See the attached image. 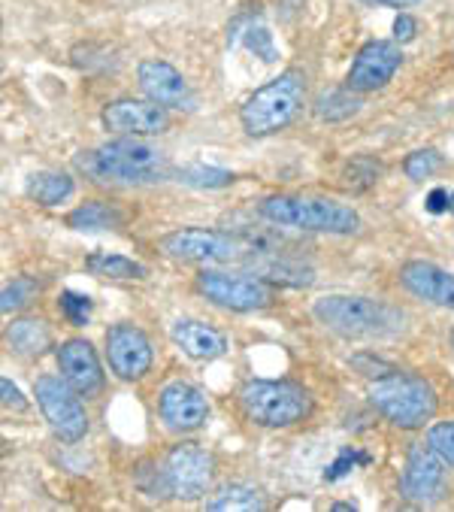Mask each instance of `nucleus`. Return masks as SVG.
<instances>
[{"label": "nucleus", "instance_id": "1", "mask_svg": "<svg viewBox=\"0 0 454 512\" xmlns=\"http://www.w3.org/2000/svg\"><path fill=\"white\" fill-rule=\"evenodd\" d=\"M76 170L85 173L97 185H122V188H143L158 185L173 176L167 155L140 137H119L85 149L73 158Z\"/></svg>", "mask_w": 454, "mask_h": 512}, {"label": "nucleus", "instance_id": "2", "mask_svg": "<svg viewBox=\"0 0 454 512\" xmlns=\"http://www.w3.org/2000/svg\"><path fill=\"white\" fill-rule=\"evenodd\" d=\"M312 316L346 340H394L409 328V313L397 303L364 294H324L312 303Z\"/></svg>", "mask_w": 454, "mask_h": 512}, {"label": "nucleus", "instance_id": "3", "mask_svg": "<svg viewBox=\"0 0 454 512\" xmlns=\"http://www.w3.org/2000/svg\"><path fill=\"white\" fill-rule=\"evenodd\" d=\"M258 216L276 228L306 231V234H330L352 237L361 231V216L349 203L330 197H300V194H273L258 203Z\"/></svg>", "mask_w": 454, "mask_h": 512}, {"label": "nucleus", "instance_id": "4", "mask_svg": "<svg viewBox=\"0 0 454 512\" xmlns=\"http://www.w3.org/2000/svg\"><path fill=\"white\" fill-rule=\"evenodd\" d=\"M309 82L303 70H285L267 85L255 88L240 107V125L249 137H273L291 128L306 110Z\"/></svg>", "mask_w": 454, "mask_h": 512}, {"label": "nucleus", "instance_id": "5", "mask_svg": "<svg viewBox=\"0 0 454 512\" xmlns=\"http://www.w3.org/2000/svg\"><path fill=\"white\" fill-rule=\"evenodd\" d=\"M367 397L376 413L400 431H418L433 422L439 397L433 385L409 370H388L367 385Z\"/></svg>", "mask_w": 454, "mask_h": 512}, {"label": "nucleus", "instance_id": "6", "mask_svg": "<svg viewBox=\"0 0 454 512\" xmlns=\"http://www.w3.org/2000/svg\"><path fill=\"white\" fill-rule=\"evenodd\" d=\"M240 406L258 428H291L312 413V397L291 379H252L240 391Z\"/></svg>", "mask_w": 454, "mask_h": 512}, {"label": "nucleus", "instance_id": "7", "mask_svg": "<svg viewBox=\"0 0 454 512\" xmlns=\"http://www.w3.org/2000/svg\"><path fill=\"white\" fill-rule=\"evenodd\" d=\"M197 291L227 313H258L276 303V288L258 273H224V270H200L194 279Z\"/></svg>", "mask_w": 454, "mask_h": 512}, {"label": "nucleus", "instance_id": "8", "mask_svg": "<svg viewBox=\"0 0 454 512\" xmlns=\"http://www.w3.org/2000/svg\"><path fill=\"white\" fill-rule=\"evenodd\" d=\"M34 397L43 419L49 422L52 434L61 443L73 446L88 434V413L82 406V394L64 376H52V373L40 376L34 382Z\"/></svg>", "mask_w": 454, "mask_h": 512}, {"label": "nucleus", "instance_id": "9", "mask_svg": "<svg viewBox=\"0 0 454 512\" xmlns=\"http://www.w3.org/2000/svg\"><path fill=\"white\" fill-rule=\"evenodd\" d=\"M161 252L173 261L185 264H227L243 258L249 252L243 237H231L224 231H209V228H179L170 231L158 240Z\"/></svg>", "mask_w": 454, "mask_h": 512}, {"label": "nucleus", "instance_id": "10", "mask_svg": "<svg viewBox=\"0 0 454 512\" xmlns=\"http://www.w3.org/2000/svg\"><path fill=\"white\" fill-rule=\"evenodd\" d=\"M164 473L170 485V497L176 500H197L209 491L215 476V455L200 443H176L164 455Z\"/></svg>", "mask_w": 454, "mask_h": 512}, {"label": "nucleus", "instance_id": "11", "mask_svg": "<svg viewBox=\"0 0 454 512\" xmlns=\"http://www.w3.org/2000/svg\"><path fill=\"white\" fill-rule=\"evenodd\" d=\"M445 467L448 464L436 455L430 443H412L406 452V467L400 473V494L418 506H430L442 500L448 491Z\"/></svg>", "mask_w": 454, "mask_h": 512}, {"label": "nucleus", "instance_id": "12", "mask_svg": "<svg viewBox=\"0 0 454 512\" xmlns=\"http://www.w3.org/2000/svg\"><path fill=\"white\" fill-rule=\"evenodd\" d=\"M100 122L109 134L116 137H158L170 128L167 107L155 104V100H109L100 113Z\"/></svg>", "mask_w": 454, "mask_h": 512}, {"label": "nucleus", "instance_id": "13", "mask_svg": "<svg viewBox=\"0 0 454 512\" xmlns=\"http://www.w3.org/2000/svg\"><path fill=\"white\" fill-rule=\"evenodd\" d=\"M106 361H109V370L119 379L137 382L152 370V361H155L152 340L137 325H128V322L112 325L106 331Z\"/></svg>", "mask_w": 454, "mask_h": 512}, {"label": "nucleus", "instance_id": "14", "mask_svg": "<svg viewBox=\"0 0 454 512\" xmlns=\"http://www.w3.org/2000/svg\"><path fill=\"white\" fill-rule=\"evenodd\" d=\"M403 67V52L397 40H370L352 61L346 73V88L355 94H373L382 91L397 70Z\"/></svg>", "mask_w": 454, "mask_h": 512}, {"label": "nucleus", "instance_id": "15", "mask_svg": "<svg viewBox=\"0 0 454 512\" xmlns=\"http://www.w3.org/2000/svg\"><path fill=\"white\" fill-rule=\"evenodd\" d=\"M158 416L167 431L191 434L200 431L209 419V403L200 388L191 382H170L158 394Z\"/></svg>", "mask_w": 454, "mask_h": 512}, {"label": "nucleus", "instance_id": "16", "mask_svg": "<svg viewBox=\"0 0 454 512\" xmlns=\"http://www.w3.org/2000/svg\"><path fill=\"white\" fill-rule=\"evenodd\" d=\"M58 370L85 400L97 397L106 385L100 358H97L94 346L82 337H70L58 346Z\"/></svg>", "mask_w": 454, "mask_h": 512}, {"label": "nucleus", "instance_id": "17", "mask_svg": "<svg viewBox=\"0 0 454 512\" xmlns=\"http://www.w3.org/2000/svg\"><path fill=\"white\" fill-rule=\"evenodd\" d=\"M137 82L143 94L167 110H188L191 107V88L185 76L164 58H146L137 64Z\"/></svg>", "mask_w": 454, "mask_h": 512}, {"label": "nucleus", "instance_id": "18", "mask_svg": "<svg viewBox=\"0 0 454 512\" xmlns=\"http://www.w3.org/2000/svg\"><path fill=\"white\" fill-rule=\"evenodd\" d=\"M397 279L412 297L433 303L439 310H454V273H448L430 261H406L400 267Z\"/></svg>", "mask_w": 454, "mask_h": 512}, {"label": "nucleus", "instance_id": "19", "mask_svg": "<svg viewBox=\"0 0 454 512\" xmlns=\"http://www.w3.org/2000/svg\"><path fill=\"white\" fill-rule=\"evenodd\" d=\"M170 337L194 361H215V358H221L227 352V337L218 328H212V325H206L200 319L173 322Z\"/></svg>", "mask_w": 454, "mask_h": 512}, {"label": "nucleus", "instance_id": "20", "mask_svg": "<svg viewBox=\"0 0 454 512\" xmlns=\"http://www.w3.org/2000/svg\"><path fill=\"white\" fill-rule=\"evenodd\" d=\"M7 343L10 349L25 358V361H37L43 358L49 349H52V328L43 322V319H16L10 328H7Z\"/></svg>", "mask_w": 454, "mask_h": 512}, {"label": "nucleus", "instance_id": "21", "mask_svg": "<svg viewBox=\"0 0 454 512\" xmlns=\"http://www.w3.org/2000/svg\"><path fill=\"white\" fill-rule=\"evenodd\" d=\"M125 225V213L109 200H85L67 216V228L73 231H119Z\"/></svg>", "mask_w": 454, "mask_h": 512}, {"label": "nucleus", "instance_id": "22", "mask_svg": "<svg viewBox=\"0 0 454 512\" xmlns=\"http://www.w3.org/2000/svg\"><path fill=\"white\" fill-rule=\"evenodd\" d=\"M267 506L261 488L249 485V482H231L221 485L209 500L206 509L209 512H261Z\"/></svg>", "mask_w": 454, "mask_h": 512}, {"label": "nucleus", "instance_id": "23", "mask_svg": "<svg viewBox=\"0 0 454 512\" xmlns=\"http://www.w3.org/2000/svg\"><path fill=\"white\" fill-rule=\"evenodd\" d=\"M364 107L361 94H355L352 88H333V91H321L315 97V116L321 122H349L352 116H358Z\"/></svg>", "mask_w": 454, "mask_h": 512}, {"label": "nucleus", "instance_id": "24", "mask_svg": "<svg viewBox=\"0 0 454 512\" xmlns=\"http://www.w3.org/2000/svg\"><path fill=\"white\" fill-rule=\"evenodd\" d=\"M25 191L31 200L43 203V207H58V203H64L73 194V176L64 170H43L28 179Z\"/></svg>", "mask_w": 454, "mask_h": 512}, {"label": "nucleus", "instance_id": "25", "mask_svg": "<svg viewBox=\"0 0 454 512\" xmlns=\"http://www.w3.org/2000/svg\"><path fill=\"white\" fill-rule=\"evenodd\" d=\"M255 273L258 276H264L267 282H279V285H294V288H306V285H312L315 282V273L309 270V267H303L300 261H291V258H285V255H279V258H267V261H261V264H255Z\"/></svg>", "mask_w": 454, "mask_h": 512}, {"label": "nucleus", "instance_id": "26", "mask_svg": "<svg viewBox=\"0 0 454 512\" xmlns=\"http://www.w3.org/2000/svg\"><path fill=\"white\" fill-rule=\"evenodd\" d=\"M85 270L94 276H106V279H146V267L137 264L134 258L125 255H109V252H94L85 258Z\"/></svg>", "mask_w": 454, "mask_h": 512}, {"label": "nucleus", "instance_id": "27", "mask_svg": "<svg viewBox=\"0 0 454 512\" xmlns=\"http://www.w3.org/2000/svg\"><path fill=\"white\" fill-rule=\"evenodd\" d=\"M382 173H385V167H382L379 158H373V155H355V158H349L343 164V173H339V179H343V185L349 191L364 194V191H370L382 179Z\"/></svg>", "mask_w": 454, "mask_h": 512}, {"label": "nucleus", "instance_id": "28", "mask_svg": "<svg viewBox=\"0 0 454 512\" xmlns=\"http://www.w3.org/2000/svg\"><path fill=\"white\" fill-rule=\"evenodd\" d=\"M173 176H176L182 185L206 188V191L227 188V185H234V179H237L231 170H221V167H203V164H185V167L173 170Z\"/></svg>", "mask_w": 454, "mask_h": 512}, {"label": "nucleus", "instance_id": "29", "mask_svg": "<svg viewBox=\"0 0 454 512\" xmlns=\"http://www.w3.org/2000/svg\"><path fill=\"white\" fill-rule=\"evenodd\" d=\"M40 291H43V285L34 276H19V279L4 285V294H0V310H4V316L22 313L40 297Z\"/></svg>", "mask_w": 454, "mask_h": 512}, {"label": "nucleus", "instance_id": "30", "mask_svg": "<svg viewBox=\"0 0 454 512\" xmlns=\"http://www.w3.org/2000/svg\"><path fill=\"white\" fill-rule=\"evenodd\" d=\"M91 306H94L91 297H88V294H79V291H61V297H58V310H61V316H64L73 328L88 325Z\"/></svg>", "mask_w": 454, "mask_h": 512}, {"label": "nucleus", "instance_id": "31", "mask_svg": "<svg viewBox=\"0 0 454 512\" xmlns=\"http://www.w3.org/2000/svg\"><path fill=\"white\" fill-rule=\"evenodd\" d=\"M442 155L436 152V149H418V152H412L406 161H403V170H406V176L409 179H415V182H421V179H430L436 170H442Z\"/></svg>", "mask_w": 454, "mask_h": 512}, {"label": "nucleus", "instance_id": "32", "mask_svg": "<svg viewBox=\"0 0 454 512\" xmlns=\"http://www.w3.org/2000/svg\"><path fill=\"white\" fill-rule=\"evenodd\" d=\"M427 443L436 449V455L454 470V422H436L427 431Z\"/></svg>", "mask_w": 454, "mask_h": 512}, {"label": "nucleus", "instance_id": "33", "mask_svg": "<svg viewBox=\"0 0 454 512\" xmlns=\"http://www.w3.org/2000/svg\"><path fill=\"white\" fill-rule=\"evenodd\" d=\"M246 46H249L255 55H261V61H267V64L276 61V46H273V37H270L267 28H249Z\"/></svg>", "mask_w": 454, "mask_h": 512}, {"label": "nucleus", "instance_id": "34", "mask_svg": "<svg viewBox=\"0 0 454 512\" xmlns=\"http://www.w3.org/2000/svg\"><path fill=\"white\" fill-rule=\"evenodd\" d=\"M355 461H364V464H367L370 458H367V455H358V452H352V449H343V455L336 458V464H330V467L324 470V479L333 482V479H339V476H346V473L355 467Z\"/></svg>", "mask_w": 454, "mask_h": 512}, {"label": "nucleus", "instance_id": "35", "mask_svg": "<svg viewBox=\"0 0 454 512\" xmlns=\"http://www.w3.org/2000/svg\"><path fill=\"white\" fill-rule=\"evenodd\" d=\"M0 391H4V406L7 409H16V413H25V409H28V400L22 397V391L4 376V379H0Z\"/></svg>", "mask_w": 454, "mask_h": 512}, {"label": "nucleus", "instance_id": "36", "mask_svg": "<svg viewBox=\"0 0 454 512\" xmlns=\"http://www.w3.org/2000/svg\"><path fill=\"white\" fill-rule=\"evenodd\" d=\"M415 31H418V22H415L412 16L400 13V16L394 19V40H397V43H409V40L415 37Z\"/></svg>", "mask_w": 454, "mask_h": 512}, {"label": "nucleus", "instance_id": "37", "mask_svg": "<svg viewBox=\"0 0 454 512\" xmlns=\"http://www.w3.org/2000/svg\"><path fill=\"white\" fill-rule=\"evenodd\" d=\"M448 200H451V194H448L445 188H433V191L427 194V213H433V216L448 213Z\"/></svg>", "mask_w": 454, "mask_h": 512}, {"label": "nucleus", "instance_id": "38", "mask_svg": "<svg viewBox=\"0 0 454 512\" xmlns=\"http://www.w3.org/2000/svg\"><path fill=\"white\" fill-rule=\"evenodd\" d=\"M376 4H385V7H394V10H406V7L418 4V0H376Z\"/></svg>", "mask_w": 454, "mask_h": 512}, {"label": "nucleus", "instance_id": "39", "mask_svg": "<svg viewBox=\"0 0 454 512\" xmlns=\"http://www.w3.org/2000/svg\"><path fill=\"white\" fill-rule=\"evenodd\" d=\"M333 509H339V512L346 509V512H349V509H358V506H355V503H333Z\"/></svg>", "mask_w": 454, "mask_h": 512}, {"label": "nucleus", "instance_id": "40", "mask_svg": "<svg viewBox=\"0 0 454 512\" xmlns=\"http://www.w3.org/2000/svg\"><path fill=\"white\" fill-rule=\"evenodd\" d=\"M448 213L454 216V191H451V200H448Z\"/></svg>", "mask_w": 454, "mask_h": 512}, {"label": "nucleus", "instance_id": "41", "mask_svg": "<svg viewBox=\"0 0 454 512\" xmlns=\"http://www.w3.org/2000/svg\"><path fill=\"white\" fill-rule=\"evenodd\" d=\"M451 349H454V331H451Z\"/></svg>", "mask_w": 454, "mask_h": 512}]
</instances>
